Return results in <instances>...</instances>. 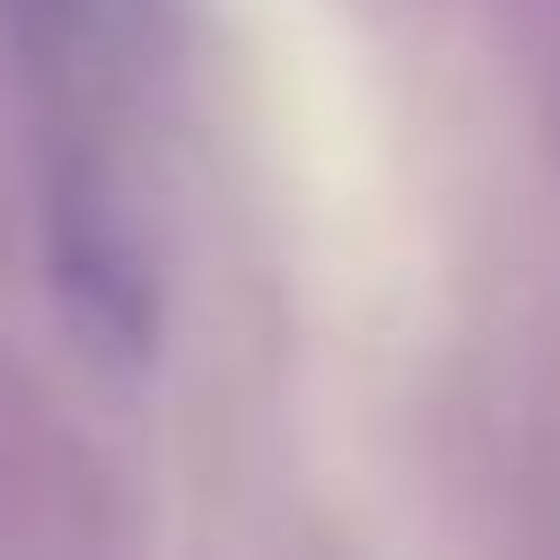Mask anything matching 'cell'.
Returning a JSON list of instances; mask_svg holds the SVG:
<instances>
[{"label":"cell","instance_id":"cell-1","mask_svg":"<svg viewBox=\"0 0 560 560\" xmlns=\"http://www.w3.org/2000/svg\"><path fill=\"white\" fill-rule=\"evenodd\" d=\"M52 271H61V306L70 324L105 350V359H149V254L131 245V228L114 219V201L96 184H61L52 210Z\"/></svg>","mask_w":560,"mask_h":560},{"label":"cell","instance_id":"cell-2","mask_svg":"<svg viewBox=\"0 0 560 560\" xmlns=\"http://www.w3.org/2000/svg\"><path fill=\"white\" fill-rule=\"evenodd\" d=\"M52 9H61L79 35H105V26H131V18H140V0H52Z\"/></svg>","mask_w":560,"mask_h":560}]
</instances>
